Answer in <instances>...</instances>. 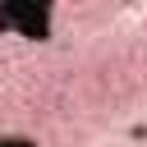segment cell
<instances>
[{"instance_id":"1","label":"cell","mask_w":147,"mask_h":147,"mask_svg":"<svg viewBox=\"0 0 147 147\" xmlns=\"http://www.w3.org/2000/svg\"><path fill=\"white\" fill-rule=\"evenodd\" d=\"M0 147H37V138H28V133H5Z\"/></svg>"}]
</instances>
